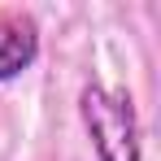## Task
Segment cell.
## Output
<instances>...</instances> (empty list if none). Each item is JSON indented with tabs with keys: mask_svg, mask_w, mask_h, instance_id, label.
<instances>
[{
	"mask_svg": "<svg viewBox=\"0 0 161 161\" xmlns=\"http://www.w3.org/2000/svg\"><path fill=\"white\" fill-rule=\"evenodd\" d=\"M35 57H39V31H35V22L18 18V13H0V83H9L22 70H31Z\"/></svg>",
	"mask_w": 161,
	"mask_h": 161,
	"instance_id": "obj_2",
	"label": "cell"
},
{
	"mask_svg": "<svg viewBox=\"0 0 161 161\" xmlns=\"http://www.w3.org/2000/svg\"><path fill=\"white\" fill-rule=\"evenodd\" d=\"M79 113H83V126L92 135V148H96L100 161H139L144 157L139 118H135V105L126 92L87 83L79 96Z\"/></svg>",
	"mask_w": 161,
	"mask_h": 161,
	"instance_id": "obj_1",
	"label": "cell"
}]
</instances>
